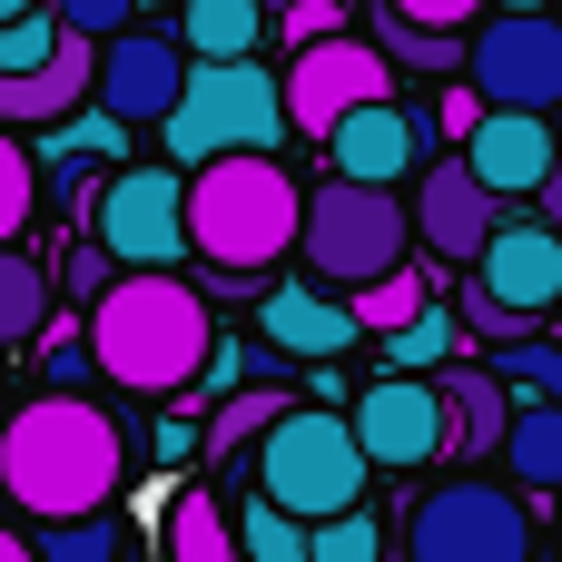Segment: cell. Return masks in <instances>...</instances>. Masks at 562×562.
<instances>
[{"mask_svg": "<svg viewBox=\"0 0 562 562\" xmlns=\"http://www.w3.org/2000/svg\"><path fill=\"white\" fill-rule=\"evenodd\" d=\"M119 484H128V435H119L109 405L40 385V395H20L0 415V494H10V514L89 524V514L119 504Z\"/></svg>", "mask_w": 562, "mask_h": 562, "instance_id": "obj_1", "label": "cell"}, {"mask_svg": "<svg viewBox=\"0 0 562 562\" xmlns=\"http://www.w3.org/2000/svg\"><path fill=\"white\" fill-rule=\"evenodd\" d=\"M217 346L227 336L207 316V286H188V277H119L89 306V356L119 395H188V385H207Z\"/></svg>", "mask_w": 562, "mask_h": 562, "instance_id": "obj_2", "label": "cell"}, {"mask_svg": "<svg viewBox=\"0 0 562 562\" xmlns=\"http://www.w3.org/2000/svg\"><path fill=\"white\" fill-rule=\"evenodd\" d=\"M306 198L286 158H217L188 178V237H198V267L207 277H237L257 286L267 267H286L306 247Z\"/></svg>", "mask_w": 562, "mask_h": 562, "instance_id": "obj_3", "label": "cell"}, {"mask_svg": "<svg viewBox=\"0 0 562 562\" xmlns=\"http://www.w3.org/2000/svg\"><path fill=\"white\" fill-rule=\"evenodd\" d=\"M296 128H286V69H267V59H237V69H198L188 79V99H178V119L158 128V148H168V168H217V158H277Z\"/></svg>", "mask_w": 562, "mask_h": 562, "instance_id": "obj_4", "label": "cell"}, {"mask_svg": "<svg viewBox=\"0 0 562 562\" xmlns=\"http://www.w3.org/2000/svg\"><path fill=\"white\" fill-rule=\"evenodd\" d=\"M425 237H415V207L395 198V188H356V178H326L316 198H306V277L326 286V296H366V286H385V277H405V257H415Z\"/></svg>", "mask_w": 562, "mask_h": 562, "instance_id": "obj_5", "label": "cell"}, {"mask_svg": "<svg viewBox=\"0 0 562 562\" xmlns=\"http://www.w3.org/2000/svg\"><path fill=\"white\" fill-rule=\"evenodd\" d=\"M366 445H356V415L346 405H296L267 454H257V494L296 524H336V514H366Z\"/></svg>", "mask_w": 562, "mask_h": 562, "instance_id": "obj_6", "label": "cell"}, {"mask_svg": "<svg viewBox=\"0 0 562 562\" xmlns=\"http://www.w3.org/2000/svg\"><path fill=\"white\" fill-rule=\"evenodd\" d=\"M405 562H533V494L494 474H445L405 504Z\"/></svg>", "mask_w": 562, "mask_h": 562, "instance_id": "obj_7", "label": "cell"}, {"mask_svg": "<svg viewBox=\"0 0 562 562\" xmlns=\"http://www.w3.org/2000/svg\"><path fill=\"white\" fill-rule=\"evenodd\" d=\"M89 237L119 257V277H178V257H198V237H188V168L128 158V168L109 178Z\"/></svg>", "mask_w": 562, "mask_h": 562, "instance_id": "obj_8", "label": "cell"}, {"mask_svg": "<svg viewBox=\"0 0 562 562\" xmlns=\"http://www.w3.org/2000/svg\"><path fill=\"white\" fill-rule=\"evenodd\" d=\"M474 99L514 109V119H553L562 109V20L553 10H494L474 30Z\"/></svg>", "mask_w": 562, "mask_h": 562, "instance_id": "obj_9", "label": "cell"}, {"mask_svg": "<svg viewBox=\"0 0 562 562\" xmlns=\"http://www.w3.org/2000/svg\"><path fill=\"white\" fill-rule=\"evenodd\" d=\"M385 99H395V59L375 40H326V49L286 59V128L306 148H336V128L356 109H385Z\"/></svg>", "mask_w": 562, "mask_h": 562, "instance_id": "obj_10", "label": "cell"}, {"mask_svg": "<svg viewBox=\"0 0 562 562\" xmlns=\"http://www.w3.org/2000/svg\"><path fill=\"white\" fill-rule=\"evenodd\" d=\"M188 79H198V59H188L178 30H128V40L99 49V109L119 128H168L178 99H188Z\"/></svg>", "mask_w": 562, "mask_h": 562, "instance_id": "obj_11", "label": "cell"}, {"mask_svg": "<svg viewBox=\"0 0 562 562\" xmlns=\"http://www.w3.org/2000/svg\"><path fill=\"white\" fill-rule=\"evenodd\" d=\"M405 207H415V237H425L445 267H464V277L494 257V237H504V217H514V207H504L464 158H435V168L415 178V198H405Z\"/></svg>", "mask_w": 562, "mask_h": 562, "instance_id": "obj_12", "label": "cell"}, {"mask_svg": "<svg viewBox=\"0 0 562 562\" xmlns=\"http://www.w3.org/2000/svg\"><path fill=\"white\" fill-rule=\"evenodd\" d=\"M356 445L385 474H425L445 454V385L435 375H375L356 395Z\"/></svg>", "mask_w": 562, "mask_h": 562, "instance_id": "obj_13", "label": "cell"}, {"mask_svg": "<svg viewBox=\"0 0 562 562\" xmlns=\"http://www.w3.org/2000/svg\"><path fill=\"white\" fill-rule=\"evenodd\" d=\"M445 454L464 464V474H484V464H504V445H514V415H524V395L484 366V356H454L445 375Z\"/></svg>", "mask_w": 562, "mask_h": 562, "instance_id": "obj_14", "label": "cell"}, {"mask_svg": "<svg viewBox=\"0 0 562 562\" xmlns=\"http://www.w3.org/2000/svg\"><path fill=\"white\" fill-rule=\"evenodd\" d=\"M326 168L356 178V188H405V178H425V168H435V158H425V109H405V99L356 109V119L336 128Z\"/></svg>", "mask_w": 562, "mask_h": 562, "instance_id": "obj_15", "label": "cell"}, {"mask_svg": "<svg viewBox=\"0 0 562 562\" xmlns=\"http://www.w3.org/2000/svg\"><path fill=\"white\" fill-rule=\"evenodd\" d=\"M484 286H494V306H514L524 326H553L562 306V237L543 217H504V237H494V257L474 267Z\"/></svg>", "mask_w": 562, "mask_h": 562, "instance_id": "obj_16", "label": "cell"}, {"mask_svg": "<svg viewBox=\"0 0 562 562\" xmlns=\"http://www.w3.org/2000/svg\"><path fill=\"white\" fill-rule=\"evenodd\" d=\"M464 168L514 207V198H543L553 188V168H562V138H553V119H514V109H494L484 128H474V148H464Z\"/></svg>", "mask_w": 562, "mask_h": 562, "instance_id": "obj_17", "label": "cell"}, {"mask_svg": "<svg viewBox=\"0 0 562 562\" xmlns=\"http://www.w3.org/2000/svg\"><path fill=\"white\" fill-rule=\"evenodd\" d=\"M257 336H267L277 356H316V366H336L346 346H366L356 306H346V296H326V286H306V277L257 296Z\"/></svg>", "mask_w": 562, "mask_h": 562, "instance_id": "obj_18", "label": "cell"}, {"mask_svg": "<svg viewBox=\"0 0 562 562\" xmlns=\"http://www.w3.org/2000/svg\"><path fill=\"white\" fill-rule=\"evenodd\" d=\"M178 40L198 69H237L277 40V10L267 0H178Z\"/></svg>", "mask_w": 562, "mask_h": 562, "instance_id": "obj_19", "label": "cell"}, {"mask_svg": "<svg viewBox=\"0 0 562 562\" xmlns=\"http://www.w3.org/2000/svg\"><path fill=\"white\" fill-rule=\"evenodd\" d=\"M158 543H168V562H247V533H237L227 494H207V484H178L168 494Z\"/></svg>", "mask_w": 562, "mask_h": 562, "instance_id": "obj_20", "label": "cell"}, {"mask_svg": "<svg viewBox=\"0 0 562 562\" xmlns=\"http://www.w3.org/2000/svg\"><path fill=\"white\" fill-rule=\"evenodd\" d=\"M286 415H296V395H286L277 375H267V385H247V395H227V405L207 415V464H227V474H237V464H257V454H267V435H277Z\"/></svg>", "mask_w": 562, "mask_h": 562, "instance_id": "obj_21", "label": "cell"}, {"mask_svg": "<svg viewBox=\"0 0 562 562\" xmlns=\"http://www.w3.org/2000/svg\"><path fill=\"white\" fill-rule=\"evenodd\" d=\"M49 306H59L49 267H40L30 247H0V356H10V346H40V336L59 326Z\"/></svg>", "mask_w": 562, "mask_h": 562, "instance_id": "obj_22", "label": "cell"}, {"mask_svg": "<svg viewBox=\"0 0 562 562\" xmlns=\"http://www.w3.org/2000/svg\"><path fill=\"white\" fill-rule=\"evenodd\" d=\"M504 484H514V494H533V504H543V494L562 504V405H524V415H514Z\"/></svg>", "mask_w": 562, "mask_h": 562, "instance_id": "obj_23", "label": "cell"}, {"mask_svg": "<svg viewBox=\"0 0 562 562\" xmlns=\"http://www.w3.org/2000/svg\"><path fill=\"white\" fill-rule=\"evenodd\" d=\"M385 59H405V69H425V79H464L474 69V40H445V30H415V20H395L385 0H375V30H366Z\"/></svg>", "mask_w": 562, "mask_h": 562, "instance_id": "obj_24", "label": "cell"}, {"mask_svg": "<svg viewBox=\"0 0 562 562\" xmlns=\"http://www.w3.org/2000/svg\"><path fill=\"white\" fill-rule=\"evenodd\" d=\"M346 306H356V326H366L375 346H395V336H405V326H425L445 296H435V277H425V267H405V277H385V286H366V296H346Z\"/></svg>", "mask_w": 562, "mask_h": 562, "instance_id": "obj_25", "label": "cell"}, {"mask_svg": "<svg viewBox=\"0 0 562 562\" xmlns=\"http://www.w3.org/2000/svg\"><path fill=\"white\" fill-rule=\"evenodd\" d=\"M524 405H562V336L543 326V336H524V346H504V356H484Z\"/></svg>", "mask_w": 562, "mask_h": 562, "instance_id": "obj_26", "label": "cell"}, {"mask_svg": "<svg viewBox=\"0 0 562 562\" xmlns=\"http://www.w3.org/2000/svg\"><path fill=\"white\" fill-rule=\"evenodd\" d=\"M237 533H247V562H316V524L277 514L267 494H247V504H237Z\"/></svg>", "mask_w": 562, "mask_h": 562, "instance_id": "obj_27", "label": "cell"}, {"mask_svg": "<svg viewBox=\"0 0 562 562\" xmlns=\"http://www.w3.org/2000/svg\"><path fill=\"white\" fill-rule=\"evenodd\" d=\"M30 217H40V158L20 148V128H0V247H20Z\"/></svg>", "mask_w": 562, "mask_h": 562, "instance_id": "obj_28", "label": "cell"}, {"mask_svg": "<svg viewBox=\"0 0 562 562\" xmlns=\"http://www.w3.org/2000/svg\"><path fill=\"white\" fill-rule=\"evenodd\" d=\"M40 562H138V553H128V524L119 514H89V524H49Z\"/></svg>", "mask_w": 562, "mask_h": 562, "instance_id": "obj_29", "label": "cell"}, {"mask_svg": "<svg viewBox=\"0 0 562 562\" xmlns=\"http://www.w3.org/2000/svg\"><path fill=\"white\" fill-rule=\"evenodd\" d=\"M326 40H356V30H346V0H306V10H286V20H277V59L326 49Z\"/></svg>", "mask_w": 562, "mask_h": 562, "instance_id": "obj_30", "label": "cell"}, {"mask_svg": "<svg viewBox=\"0 0 562 562\" xmlns=\"http://www.w3.org/2000/svg\"><path fill=\"white\" fill-rule=\"evenodd\" d=\"M49 10H59V30H69V40H99V49L138 30V0H49Z\"/></svg>", "mask_w": 562, "mask_h": 562, "instance_id": "obj_31", "label": "cell"}, {"mask_svg": "<svg viewBox=\"0 0 562 562\" xmlns=\"http://www.w3.org/2000/svg\"><path fill=\"white\" fill-rule=\"evenodd\" d=\"M316 562H385V524H375V514H336V524H316Z\"/></svg>", "mask_w": 562, "mask_h": 562, "instance_id": "obj_32", "label": "cell"}, {"mask_svg": "<svg viewBox=\"0 0 562 562\" xmlns=\"http://www.w3.org/2000/svg\"><path fill=\"white\" fill-rule=\"evenodd\" d=\"M395 20H415V30H445V40H464V30H484L494 20V0H385Z\"/></svg>", "mask_w": 562, "mask_h": 562, "instance_id": "obj_33", "label": "cell"}, {"mask_svg": "<svg viewBox=\"0 0 562 562\" xmlns=\"http://www.w3.org/2000/svg\"><path fill=\"white\" fill-rule=\"evenodd\" d=\"M484 119H494V109H484V99H474V79H454V89H445V99H435V128H445V138H454V158H464V148H474V128H484Z\"/></svg>", "mask_w": 562, "mask_h": 562, "instance_id": "obj_34", "label": "cell"}, {"mask_svg": "<svg viewBox=\"0 0 562 562\" xmlns=\"http://www.w3.org/2000/svg\"><path fill=\"white\" fill-rule=\"evenodd\" d=\"M59 286H69V296H89V306H99V296H109V286H119V257H109V247H99V237H89V247H69V267H59Z\"/></svg>", "mask_w": 562, "mask_h": 562, "instance_id": "obj_35", "label": "cell"}, {"mask_svg": "<svg viewBox=\"0 0 562 562\" xmlns=\"http://www.w3.org/2000/svg\"><path fill=\"white\" fill-rule=\"evenodd\" d=\"M0 562H40V533H10L0 524Z\"/></svg>", "mask_w": 562, "mask_h": 562, "instance_id": "obj_36", "label": "cell"}, {"mask_svg": "<svg viewBox=\"0 0 562 562\" xmlns=\"http://www.w3.org/2000/svg\"><path fill=\"white\" fill-rule=\"evenodd\" d=\"M533 217H543V227H553V237H562V168H553V188L533 198Z\"/></svg>", "mask_w": 562, "mask_h": 562, "instance_id": "obj_37", "label": "cell"}, {"mask_svg": "<svg viewBox=\"0 0 562 562\" xmlns=\"http://www.w3.org/2000/svg\"><path fill=\"white\" fill-rule=\"evenodd\" d=\"M30 10H49V0H0V30H10V20H30Z\"/></svg>", "mask_w": 562, "mask_h": 562, "instance_id": "obj_38", "label": "cell"}, {"mask_svg": "<svg viewBox=\"0 0 562 562\" xmlns=\"http://www.w3.org/2000/svg\"><path fill=\"white\" fill-rule=\"evenodd\" d=\"M267 10H277V20H286V10H306V0H267Z\"/></svg>", "mask_w": 562, "mask_h": 562, "instance_id": "obj_39", "label": "cell"}, {"mask_svg": "<svg viewBox=\"0 0 562 562\" xmlns=\"http://www.w3.org/2000/svg\"><path fill=\"white\" fill-rule=\"evenodd\" d=\"M494 10H543V0H494Z\"/></svg>", "mask_w": 562, "mask_h": 562, "instance_id": "obj_40", "label": "cell"}, {"mask_svg": "<svg viewBox=\"0 0 562 562\" xmlns=\"http://www.w3.org/2000/svg\"><path fill=\"white\" fill-rule=\"evenodd\" d=\"M553 533H562V504H553Z\"/></svg>", "mask_w": 562, "mask_h": 562, "instance_id": "obj_41", "label": "cell"}]
</instances>
